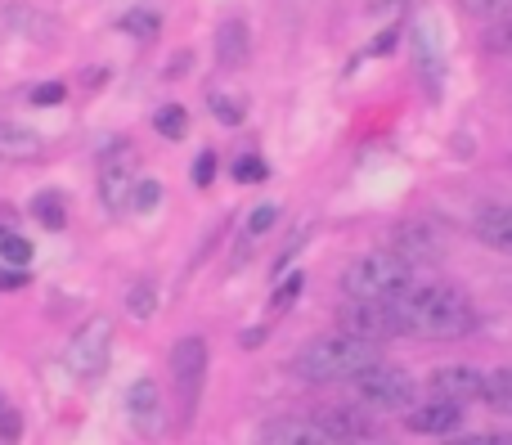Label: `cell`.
<instances>
[{"label": "cell", "mask_w": 512, "mask_h": 445, "mask_svg": "<svg viewBox=\"0 0 512 445\" xmlns=\"http://www.w3.org/2000/svg\"><path fill=\"white\" fill-rule=\"evenodd\" d=\"M337 445H391V441H382V437H364V432H355V437H342Z\"/></svg>", "instance_id": "35"}, {"label": "cell", "mask_w": 512, "mask_h": 445, "mask_svg": "<svg viewBox=\"0 0 512 445\" xmlns=\"http://www.w3.org/2000/svg\"><path fill=\"white\" fill-rule=\"evenodd\" d=\"M301 284H306V279H301V275H292V279H288V284H283V288H279V293H274V306H288V302H292V297H297V293H301Z\"/></svg>", "instance_id": "33"}, {"label": "cell", "mask_w": 512, "mask_h": 445, "mask_svg": "<svg viewBox=\"0 0 512 445\" xmlns=\"http://www.w3.org/2000/svg\"><path fill=\"white\" fill-rule=\"evenodd\" d=\"M216 59H221L225 68H239V63L248 59V23H239V18L221 23V32H216Z\"/></svg>", "instance_id": "15"}, {"label": "cell", "mask_w": 512, "mask_h": 445, "mask_svg": "<svg viewBox=\"0 0 512 445\" xmlns=\"http://www.w3.org/2000/svg\"><path fill=\"white\" fill-rule=\"evenodd\" d=\"M63 99H68V86H63V81H41V86H32V104H63Z\"/></svg>", "instance_id": "26"}, {"label": "cell", "mask_w": 512, "mask_h": 445, "mask_svg": "<svg viewBox=\"0 0 512 445\" xmlns=\"http://www.w3.org/2000/svg\"><path fill=\"white\" fill-rule=\"evenodd\" d=\"M207 104H212V113L221 117L225 126H239V122H243V99H239V95H225V90H212V95H207Z\"/></svg>", "instance_id": "21"}, {"label": "cell", "mask_w": 512, "mask_h": 445, "mask_svg": "<svg viewBox=\"0 0 512 445\" xmlns=\"http://www.w3.org/2000/svg\"><path fill=\"white\" fill-rule=\"evenodd\" d=\"M351 392H355V405L373 414H405L418 396V383L396 365H369L360 378H351Z\"/></svg>", "instance_id": "4"}, {"label": "cell", "mask_w": 512, "mask_h": 445, "mask_svg": "<svg viewBox=\"0 0 512 445\" xmlns=\"http://www.w3.org/2000/svg\"><path fill=\"white\" fill-rule=\"evenodd\" d=\"M0 410H5V405H0Z\"/></svg>", "instance_id": "36"}, {"label": "cell", "mask_w": 512, "mask_h": 445, "mask_svg": "<svg viewBox=\"0 0 512 445\" xmlns=\"http://www.w3.org/2000/svg\"><path fill=\"white\" fill-rule=\"evenodd\" d=\"M414 288V261L400 252H364L342 270V293L351 302H396Z\"/></svg>", "instance_id": "3"}, {"label": "cell", "mask_w": 512, "mask_h": 445, "mask_svg": "<svg viewBox=\"0 0 512 445\" xmlns=\"http://www.w3.org/2000/svg\"><path fill=\"white\" fill-rule=\"evenodd\" d=\"M126 311H131L135 320H149V315L158 311V293H153V284H135L131 293H126Z\"/></svg>", "instance_id": "23"}, {"label": "cell", "mask_w": 512, "mask_h": 445, "mask_svg": "<svg viewBox=\"0 0 512 445\" xmlns=\"http://www.w3.org/2000/svg\"><path fill=\"white\" fill-rule=\"evenodd\" d=\"M0 261H5V266H32V243L27 239H18L14 230L5 234V239H0Z\"/></svg>", "instance_id": "22"}, {"label": "cell", "mask_w": 512, "mask_h": 445, "mask_svg": "<svg viewBox=\"0 0 512 445\" xmlns=\"http://www.w3.org/2000/svg\"><path fill=\"white\" fill-rule=\"evenodd\" d=\"M122 32L135 36V41H153V36L162 32V14L158 9H149V5L131 9V14H122Z\"/></svg>", "instance_id": "17"}, {"label": "cell", "mask_w": 512, "mask_h": 445, "mask_svg": "<svg viewBox=\"0 0 512 445\" xmlns=\"http://www.w3.org/2000/svg\"><path fill=\"white\" fill-rule=\"evenodd\" d=\"M342 432L333 428L328 419H274L265 423L261 432V445H337Z\"/></svg>", "instance_id": "9"}, {"label": "cell", "mask_w": 512, "mask_h": 445, "mask_svg": "<svg viewBox=\"0 0 512 445\" xmlns=\"http://www.w3.org/2000/svg\"><path fill=\"white\" fill-rule=\"evenodd\" d=\"M378 360H382L378 342L337 329V333H324V338H310L297 351V360H292V374L301 383H351V378H360Z\"/></svg>", "instance_id": "2"}, {"label": "cell", "mask_w": 512, "mask_h": 445, "mask_svg": "<svg viewBox=\"0 0 512 445\" xmlns=\"http://www.w3.org/2000/svg\"><path fill=\"white\" fill-rule=\"evenodd\" d=\"M171 378H176V396H180V419H194L198 396H203V378H207L203 338H180L171 347Z\"/></svg>", "instance_id": "5"}, {"label": "cell", "mask_w": 512, "mask_h": 445, "mask_svg": "<svg viewBox=\"0 0 512 445\" xmlns=\"http://www.w3.org/2000/svg\"><path fill=\"white\" fill-rule=\"evenodd\" d=\"M212 180H216V153H198L194 158V185L207 189Z\"/></svg>", "instance_id": "28"}, {"label": "cell", "mask_w": 512, "mask_h": 445, "mask_svg": "<svg viewBox=\"0 0 512 445\" xmlns=\"http://www.w3.org/2000/svg\"><path fill=\"white\" fill-rule=\"evenodd\" d=\"M32 216L45 230H63V225H68V198H63L59 189H45V194L32 198Z\"/></svg>", "instance_id": "16"}, {"label": "cell", "mask_w": 512, "mask_h": 445, "mask_svg": "<svg viewBox=\"0 0 512 445\" xmlns=\"http://www.w3.org/2000/svg\"><path fill=\"white\" fill-rule=\"evenodd\" d=\"M274 221H279V207L261 203V207H256V212L248 216V234H265V230H270V225H274Z\"/></svg>", "instance_id": "29"}, {"label": "cell", "mask_w": 512, "mask_h": 445, "mask_svg": "<svg viewBox=\"0 0 512 445\" xmlns=\"http://www.w3.org/2000/svg\"><path fill=\"white\" fill-rule=\"evenodd\" d=\"M463 9H468L472 18H499L512 9V0H463Z\"/></svg>", "instance_id": "27"}, {"label": "cell", "mask_w": 512, "mask_h": 445, "mask_svg": "<svg viewBox=\"0 0 512 445\" xmlns=\"http://www.w3.org/2000/svg\"><path fill=\"white\" fill-rule=\"evenodd\" d=\"M234 180H243V185H261V180H265V162L256 158V153H243V158L234 162Z\"/></svg>", "instance_id": "25"}, {"label": "cell", "mask_w": 512, "mask_h": 445, "mask_svg": "<svg viewBox=\"0 0 512 445\" xmlns=\"http://www.w3.org/2000/svg\"><path fill=\"white\" fill-rule=\"evenodd\" d=\"M18 432H23V419L14 410H0V445H18Z\"/></svg>", "instance_id": "30"}, {"label": "cell", "mask_w": 512, "mask_h": 445, "mask_svg": "<svg viewBox=\"0 0 512 445\" xmlns=\"http://www.w3.org/2000/svg\"><path fill=\"white\" fill-rule=\"evenodd\" d=\"M400 324V338L423 342H459L477 333V306L454 284H414L391 302Z\"/></svg>", "instance_id": "1"}, {"label": "cell", "mask_w": 512, "mask_h": 445, "mask_svg": "<svg viewBox=\"0 0 512 445\" xmlns=\"http://www.w3.org/2000/svg\"><path fill=\"white\" fill-rule=\"evenodd\" d=\"M36 153H41V135H36L32 126H23V122L0 117V158L5 162H32Z\"/></svg>", "instance_id": "13"}, {"label": "cell", "mask_w": 512, "mask_h": 445, "mask_svg": "<svg viewBox=\"0 0 512 445\" xmlns=\"http://www.w3.org/2000/svg\"><path fill=\"white\" fill-rule=\"evenodd\" d=\"M486 45H490L495 54H512V18H508V23H499L495 32L486 36Z\"/></svg>", "instance_id": "31"}, {"label": "cell", "mask_w": 512, "mask_h": 445, "mask_svg": "<svg viewBox=\"0 0 512 445\" xmlns=\"http://www.w3.org/2000/svg\"><path fill=\"white\" fill-rule=\"evenodd\" d=\"M18 288H27L23 266H0V293H18Z\"/></svg>", "instance_id": "32"}, {"label": "cell", "mask_w": 512, "mask_h": 445, "mask_svg": "<svg viewBox=\"0 0 512 445\" xmlns=\"http://www.w3.org/2000/svg\"><path fill=\"white\" fill-rule=\"evenodd\" d=\"M342 329L346 333H360V338H369V342L400 338V324H396L391 302H351L342 311Z\"/></svg>", "instance_id": "10"}, {"label": "cell", "mask_w": 512, "mask_h": 445, "mask_svg": "<svg viewBox=\"0 0 512 445\" xmlns=\"http://www.w3.org/2000/svg\"><path fill=\"white\" fill-rule=\"evenodd\" d=\"M126 414H131L135 432L149 441H162L167 437V405H162V392L153 378H140V383H131V392H126Z\"/></svg>", "instance_id": "7"}, {"label": "cell", "mask_w": 512, "mask_h": 445, "mask_svg": "<svg viewBox=\"0 0 512 445\" xmlns=\"http://www.w3.org/2000/svg\"><path fill=\"white\" fill-rule=\"evenodd\" d=\"M162 203V185L158 180H149V176H140L135 180V194H131V212H153V207Z\"/></svg>", "instance_id": "24"}, {"label": "cell", "mask_w": 512, "mask_h": 445, "mask_svg": "<svg viewBox=\"0 0 512 445\" xmlns=\"http://www.w3.org/2000/svg\"><path fill=\"white\" fill-rule=\"evenodd\" d=\"M486 405H490V410H499V414H512V369H499V374H490Z\"/></svg>", "instance_id": "20"}, {"label": "cell", "mask_w": 512, "mask_h": 445, "mask_svg": "<svg viewBox=\"0 0 512 445\" xmlns=\"http://www.w3.org/2000/svg\"><path fill=\"white\" fill-rule=\"evenodd\" d=\"M405 423H409V432H418V437H445V432H454L463 423V405L459 401H445V396L414 401L405 410Z\"/></svg>", "instance_id": "11"}, {"label": "cell", "mask_w": 512, "mask_h": 445, "mask_svg": "<svg viewBox=\"0 0 512 445\" xmlns=\"http://www.w3.org/2000/svg\"><path fill=\"white\" fill-rule=\"evenodd\" d=\"M5 23H14L18 36H36V41H50L54 36V18L36 14V9H9Z\"/></svg>", "instance_id": "18"}, {"label": "cell", "mask_w": 512, "mask_h": 445, "mask_svg": "<svg viewBox=\"0 0 512 445\" xmlns=\"http://www.w3.org/2000/svg\"><path fill=\"white\" fill-rule=\"evenodd\" d=\"M108 347H113V324L90 320V324H81V329L72 333L63 365H68V374H77V378H95L99 369H104V360H108Z\"/></svg>", "instance_id": "6"}, {"label": "cell", "mask_w": 512, "mask_h": 445, "mask_svg": "<svg viewBox=\"0 0 512 445\" xmlns=\"http://www.w3.org/2000/svg\"><path fill=\"white\" fill-rule=\"evenodd\" d=\"M445 445H512V437H495V432H481V437H463V441H445Z\"/></svg>", "instance_id": "34"}, {"label": "cell", "mask_w": 512, "mask_h": 445, "mask_svg": "<svg viewBox=\"0 0 512 445\" xmlns=\"http://www.w3.org/2000/svg\"><path fill=\"white\" fill-rule=\"evenodd\" d=\"M427 387H432V396H445V401H486L490 392V374H481V369L472 365H445V369H432L427 374Z\"/></svg>", "instance_id": "8"}, {"label": "cell", "mask_w": 512, "mask_h": 445, "mask_svg": "<svg viewBox=\"0 0 512 445\" xmlns=\"http://www.w3.org/2000/svg\"><path fill=\"white\" fill-rule=\"evenodd\" d=\"M131 194H135V171L126 162H108L104 167V180H99V198H104L108 212H126L131 207Z\"/></svg>", "instance_id": "14"}, {"label": "cell", "mask_w": 512, "mask_h": 445, "mask_svg": "<svg viewBox=\"0 0 512 445\" xmlns=\"http://www.w3.org/2000/svg\"><path fill=\"white\" fill-rule=\"evenodd\" d=\"M481 243H490L495 252H508L512 257V203H486L477 207V221H472Z\"/></svg>", "instance_id": "12"}, {"label": "cell", "mask_w": 512, "mask_h": 445, "mask_svg": "<svg viewBox=\"0 0 512 445\" xmlns=\"http://www.w3.org/2000/svg\"><path fill=\"white\" fill-rule=\"evenodd\" d=\"M153 131H158L162 140H185L189 135V113L180 104H162L158 113H153Z\"/></svg>", "instance_id": "19"}]
</instances>
